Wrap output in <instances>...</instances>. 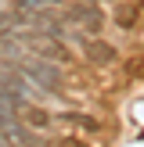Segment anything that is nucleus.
<instances>
[{"label":"nucleus","instance_id":"obj_1","mask_svg":"<svg viewBox=\"0 0 144 147\" xmlns=\"http://www.w3.org/2000/svg\"><path fill=\"white\" fill-rule=\"evenodd\" d=\"M18 68H22V76H25L29 83H36L40 90H47V93H61L65 90V72L58 68V61H47V57L25 61V57H18Z\"/></svg>","mask_w":144,"mask_h":147},{"label":"nucleus","instance_id":"obj_2","mask_svg":"<svg viewBox=\"0 0 144 147\" xmlns=\"http://www.w3.org/2000/svg\"><path fill=\"white\" fill-rule=\"evenodd\" d=\"M22 40L33 47V54L36 57H47V61H58V65H65V61H72V54H69V47H65L58 36H22Z\"/></svg>","mask_w":144,"mask_h":147},{"label":"nucleus","instance_id":"obj_3","mask_svg":"<svg viewBox=\"0 0 144 147\" xmlns=\"http://www.w3.org/2000/svg\"><path fill=\"white\" fill-rule=\"evenodd\" d=\"M79 50H83V57L94 68H112V65L119 61V50H115L112 43H105V40H94V36H86V40L79 43Z\"/></svg>","mask_w":144,"mask_h":147},{"label":"nucleus","instance_id":"obj_4","mask_svg":"<svg viewBox=\"0 0 144 147\" xmlns=\"http://www.w3.org/2000/svg\"><path fill=\"white\" fill-rule=\"evenodd\" d=\"M22 108H25V93H14V90L0 86V126L22 119Z\"/></svg>","mask_w":144,"mask_h":147},{"label":"nucleus","instance_id":"obj_5","mask_svg":"<svg viewBox=\"0 0 144 147\" xmlns=\"http://www.w3.org/2000/svg\"><path fill=\"white\" fill-rule=\"evenodd\" d=\"M105 22H108V14L101 11L97 4H86V7H83V18H79V25H83V32H86V36H101Z\"/></svg>","mask_w":144,"mask_h":147},{"label":"nucleus","instance_id":"obj_6","mask_svg":"<svg viewBox=\"0 0 144 147\" xmlns=\"http://www.w3.org/2000/svg\"><path fill=\"white\" fill-rule=\"evenodd\" d=\"M58 119H61V122H69V126L86 129V133H101V122H97V119H90V115H83V111H61Z\"/></svg>","mask_w":144,"mask_h":147},{"label":"nucleus","instance_id":"obj_7","mask_svg":"<svg viewBox=\"0 0 144 147\" xmlns=\"http://www.w3.org/2000/svg\"><path fill=\"white\" fill-rule=\"evenodd\" d=\"M0 86H4V90H14V93H29V79L22 76V68L0 72Z\"/></svg>","mask_w":144,"mask_h":147},{"label":"nucleus","instance_id":"obj_8","mask_svg":"<svg viewBox=\"0 0 144 147\" xmlns=\"http://www.w3.org/2000/svg\"><path fill=\"white\" fill-rule=\"evenodd\" d=\"M137 18H141V11H137V7H130V4H122L119 11H115V25H119V29H126V32L137 25Z\"/></svg>","mask_w":144,"mask_h":147},{"label":"nucleus","instance_id":"obj_9","mask_svg":"<svg viewBox=\"0 0 144 147\" xmlns=\"http://www.w3.org/2000/svg\"><path fill=\"white\" fill-rule=\"evenodd\" d=\"M22 111H25L29 126H50V115H47V111H40V108H22Z\"/></svg>","mask_w":144,"mask_h":147},{"label":"nucleus","instance_id":"obj_10","mask_svg":"<svg viewBox=\"0 0 144 147\" xmlns=\"http://www.w3.org/2000/svg\"><path fill=\"white\" fill-rule=\"evenodd\" d=\"M0 54H7V57H22V50H18V43H11V40H0Z\"/></svg>","mask_w":144,"mask_h":147},{"label":"nucleus","instance_id":"obj_11","mask_svg":"<svg viewBox=\"0 0 144 147\" xmlns=\"http://www.w3.org/2000/svg\"><path fill=\"white\" fill-rule=\"evenodd\" d=\"M33 7H40V0H14V11H33Z\"/></svg>","mask_w":144,"mask_h":147}]
</instances>
